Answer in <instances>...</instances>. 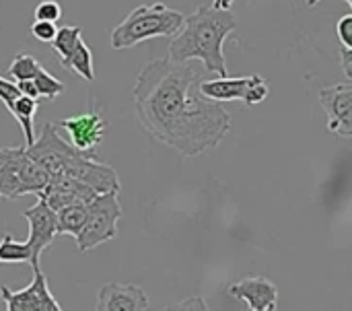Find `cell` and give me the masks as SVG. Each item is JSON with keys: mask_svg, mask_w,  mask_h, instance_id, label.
<instances>
[{"mask_svg": "<svg viewBox=\"0 0 352 311\" xmlns=\"http://www.w3.org/2000/svg\"><path fill=\"white\" fill-rule=\"evenodd\" d=\"M25 153L39 167H43L52 178L64 175L66 167L80 155L70 142H66L60 136L56 124H52V122L43 124L39 138H35V142L31 147H25Z\"/></svg>", "mask_w": 352, "mask_h": 311, "instance_id": "cell-5", "label": "cell"}, {"mask_svg": "<svg viewBox=\"0 0 352 311\" xmlns=\"http://www.w3.org/2000/svg\"><path fill=\"white\" fill-rule=\"evenodd\" d=\"M161 311H210L202 297H188L179 303H171Z\"/></svg>", "mask_w": 352, "mask_h": 311, "instance_id": "cell-27", "label": "cell"}, {"mask_svg": "<svg viewBox=\"0 0 352 311\" xmlns=\"http://www.w3.org/2000/svg\"><path fill=\"white\" fill-rule=\"evenodd\" d=\"M344 74L349 76V81H352V62H351V64H346V66H344Z\"/></svg>", "mask_w": 352, "mask_h": 311, "instance_id": "cell-32", "label": "cell"}, {"mask_svg": "<svg viewBox=\"0 0 352 311\" xmlns=\"http://www.w3.org/2000/svg\"><path fill=\"white\" fill-rule=\"evenodd\" d=\"M64 68L72 70L74 74H78L80 78H85L87 83L95 81V66H93V54L89 50V45L80 39V43L76 45V50L72 52V56L62 64Z\"/></svg>", "mask_w": 352, "mask_h": 311, "instance_id": "cell-18", "label": "cell"}, {"mask_svg": "<svg viewBox=\"0 0 352 311\" xmlns=\"http://www.w3.org/2000/svg\"><path fill=\"white\" fill-rule=\"evenodd\" d=\"M87 223L82 231L74 237L78 252H91L101 244H107L118 237V221L122 217V206L118 200V192L99 194L89 206Z\"/></svg>", "mask_w": 352, "mask_h": 311, "instance_id": "cell-4", "label": "cell"}, {"mask_svg": "<svg viewBox=\"0 0 352 311\" xmlns=\"http://www.w3.org/2000/svg\"><path fill=\"white\" fill-rule=\"evenodd\" d=\"M318 2H320V0H307V6H316Z\"/></svg>", "mask_w": 352, "mask_h": 311, "instance_id": "cell-33", "label": "cell"}, {"mask_svg": "<svg viewBox=\"0 0 352 311\" xmlns=\"http://www.w3.org/2000/svg\"><path fill=\"white\" fill-rule=\"evenodd\" d=\"M19 85V91H21V95H25V97H31V99H41L39 97V93H37V87H35V83L33 81H23V83H16Z\"/></svg>", "mask_w": 352, "mask_h": 311, "instance_id": "cell-29", "label": "cell"}, {"mask_svg": "<svg viewBox=\"0 0 352 311\" xmlns=\"http://www.w3.org/2000/svg\"><path fill=\"white\" fill-rule=\"evenodd\" d=\"M148 297L138 285L107 283L99 289L95 311H146Z\"/></svg>", "mask_w": 352, "mask_h": 311, "instance_id": "cell-12", "label": "cell"}, {"mask_svg": "<svg viewBox=\"0 0 352 311\" xmlns=\"http://www.w3.org/2000/svg\"><path fill=\"white\" fill-rule=\"evenodd\" d=\"M19 97H21L19 85L16 83H10L4 76H0V101H2V105L10 111L14 107V103H16Z\"/></svg>", "mask_w": 352, "mask_h": 311, "instance_id": "cell-25", "label": "cell"}, {"mask_svg": "<svg viewBox=\"0 0 352 311\" xmlns=\"http://www.w3.org/2000/svg\"><path fill=\"white\" fill-rule=\"evenodd\" d=\"M266 97H268V85H266V81H264L260 74H256V81H254L252 87L248 89V93H245V97H243V103H245V105H258V103H262Z\"/></svg>", "mask_w": 352, "mask_h": 311, "instance_id": "cell-24", "label": "cell"}, {"mask_svg": "<svg viewBox=\"0 0 352 311\" xmlns=\"http://www.w3.org/2000/svg\"><path fill=\"white\" fill-rule=\"evenodd\" d=\"M229 295L237 301L248 303L250 311L276 310L278 289L266 277H250L229 287Z\"/></svg>", "mask_w": 352, "mask_h": 311, "instance_id": "cell-13", "label": "cell"}, {"mask_svg": "<svg viewBox=\"0 0 352 311\" xmlns=\"http://www.w3.org/2000/svg\"><path fill=\"white\" fill-rule=\"evenodd\" d=\"M346 2H349V4H351V8H352V0H346Z\"/></svg>", "mask_w": 352, "mask_h": 311, "instance_id": "cell-34", "label": "cell"}, {"mask_svg": "<svg viewBox=\"0 0 352 311\" xmlns=\"http://www.w3.org/2000/svg\"><path fill=\"white\" fill-rule=\"evenodd\" d=\"M231 4L233 0H214V8H221V10H231Z\"/></svg>", "mask_w": 352, "mask_h": 311, "instance_id": "cell-31", "label": "cell"}, {"mask_svg": "<svg viewBox=\"0 0 352 311\" xmlns=\"http://www.w3.org/2000/svg\"><path fill=\"white\" fill-rule=\"evenodd\" d=\"M19 180H21V196H25V194L39 196L45 190V186L50 184L52 175L43 167H39L33 159H29L25 153L21 167H19Z\"/></svg>", "mask_w": 352, "mask_h": 311, "instance_id": "cell-15", "label": "cell"}, {"mask_svg": "<svg viewBox=\"0 0 352 311\" xmlns=\"http://www.w3.org/2000/svg\"><path fill=\"white\" fill-rule=\"evenodd\" d=\"M186 14L165 6L163 2L140 4L111 29V47L128 50L153 37H171L184 27Z\"/></svg>", "mask_w": 352, "mask_h": 311, "instance_id": "cell-3", "label": "cell"}, {"mask_svg": "<svg viewBox=\"0 0 352 311\" xmlns=\"http://www.w3.org/2000/svg\"><path fill=\"white\" fill-rule=\"evenodd\" d=\"M33 17H35V21H50V23H56V21L62 17V6H60L56 0H41V2L35 6Z\"/></svg>", "mask_w": 352, "mask_h": 311, "instance_id": "cell-23", "label": "cell"}, {"mask_svg": "<svg viewBox=\"0 0 352 311\" xmlns=\"http://www.w3.org/2000/svg\"><path fill=\"white\" fill-rule=\"evenodd\" d=\"M89 204H70V206H64L62 211L56 213V223H58V233H66V235H72L76 237L85 223H87V208Z\"/></svg>", "mask_w": 352, "mask_h": 311, "instance_id": "cell-17", "label": "cell"}, {"mask_svg": "<svg viewBox=\"0 0 352 311\" xmlns=\"http://www.w3.org/2000/svg\"><path fill=\"white\" fill-rule=\"evenodd\" d=\"M338 39L344 50H352V14H344L336 25Z\"/></svg>", "mask_w": 352, "mask_h": 311, "instance_id": "cell-28", "label": "cell"}, {"mask_svg": "<svg viewBox=\"0 0 352 311\" xmlns=\"http://www.w3.org/2000/svg\"><path fill=\"white\" fill-rule=\"evenodd\" d=\"M37 105H39V99H31V97H25L21 95L14 103V107L10 109L12 118L21 124L23 128V136H25V147H31L35 142V128H33V122H35V114H37Z\"/></svg>", "mask_w": 352, "mask_h": 311, "instance_id": "cell-16", "label": "cell"}, {"mask_svg": "<svg viewBox=\"0 0 352 311\" xmlns=\"http://www.w3.org/2000/svg\"><path fill=\"white\" fill-rule=\"evenodd\" d=\"M58 33V27L56 23H50V21H33L31 25V35L39 41H45V43H52L54 37Z\"/></svg>", "mask_w": 352, "mask_h": 311, "instance_id": "cell-26", "label": "cell"}, {"mask_svg": "<svg viewBox=\"0 0 352 311\" xmlns=\"http://www.w3.org/2000/svg\"><path fill=\"white\" fill-rule=\"evenodd\" d=\"M340 62H342V68L346 66V64H351L352 62V50H340Z\"/></svg>", "mask_w": 352, "mask_h": 311, "instance_id": "cell-30", "label": "cell"}, {"mask_svg": "<svg viewBox=\"0 0 352 311\" xmlns=\"http://www.w3.org/2000/svg\"><path fill=\"white\" fill-rule=\"evenodd\" d=\"M33 83H35V87H37V93H39V97H43V99H56L58 95H62L64 93V83L60 81V78H56L54 74H50L45 68H41V72L33 78Z\"/></svg>", "mask_w": 352, "mask_h": 311, "instance_id": "cell-22", "label": "cell"}, {"mask_svg": "<svg viewBox=\"0 0 352 311\" xmlns=\"http://www.w3.org/2000/svg\"><path fill=\"white\" fill-rule=\"evenodd\" d=\"M268 311H276V310H268Z\"/></svg>", "mask_w": 352, "mask_h": 311, "instance_id": "cell-35", "label": "cell"}, {"mask_svg": "<svg viewBox=\"0 0 352 311\" xmlns=\"http://www.w3.org/2000/svg\"><path fill=\"white\" fill-rule=\"evenodd\" d=\"M80 39H82V29L76 27V25H66V27H60L58 29L52 45H54V52L60 56V62L62 64L72 56V52L80 43Z\"/></svg>", "mask_w": 352, "mask_h": 311, "instance_id": "cell-19", "label": "cell"}, {"mask_svg": "<svg viewBox=\"0 0 352 311\" xmlns=\"http://www.w3.org/2000/svg\"><path fill=\"white\" fill-rule=\"evenodd\" d=\"M25 221L29 223V237L27 246L31 250V268L39 266L41 254L52 246L54 237L58 235V223H56V213L39 198L31 208L23 213Z\"/></svg>", "mask_w": 352, "mask_h": 311, "instance_id": "cell-8", "label": "cell"}, {"mask_svg": "<svg viewBox=\"0 0 352 311\" xmlns=\"http://www.w3.org/2000/svg\"><path fill=\"white\" fill-rule=\"evenodd\" d=\"M97 196L99 194L89 186H85L82 182L66 175H58L50 180V184L37 198H41L54 213H58L70 204H91Z\"/></svg>", "mask_w": 352, "mask_h": 311, "instance_id": "cell-11", "label": "cell"}, {"mask_svg": "<svg viewBox=\"0 0 352 311\" xmlns=\"http://www.w3.org/2000/svg\"><path fill=\"white\" fill-rule=\"evenodd\" d=\"M237 29V19L231 10L214 6H198L186 14L184 27L173 35L167 58L177 64L200 60L206 72L227 76V60L223 54L225 39Z\"/></svg>", "mask_w": 352, "mask_h": 311, "instance_id": "cell-2", "label": "cell"}, {"mask_svg": "<svg viewBox=\"0 0 352 311\" xmlns=\"http://www.w3.org/2000/svg\"><path fill=\"white\" fill-rule=\"evenodd\" d=\"M56 128L64 130L70 138V144L87 155V157H93L95 159V153H97V147L101 144L103 136H105V120L103 116L99 114L97 105L91 101L89 103V109L85 114H76L72 118H64L56 124Z\"/></svg>", "mask_w": 352, "mask_h": 311, "instance_id": "cell-6", "label": "cell"}, {"mask_svg": "<svg viewBox=\"0 0 352 311\" xmlns=\"http://www.w3.org/2000/svg\"><path fill=\"white\" fill-rule=\"evenodd\" d=\"M202 81V72L188 62L157 58L140 68L132 89L144 132L182 157L217 149L231 130L229 111L200 93Z\"/></svg>", "mask_w": 352, "mask_h": 311, "instance_id": "cell-1", "label": "cell"}, {"mask_svg": "<svg viewBox=\"0 0 352 311\" xmlns=\"http://www.w3.org/2000/svg\"><path fill=\"white\" fill-rule=\"evenodd\" d=\"M256 81V74L252 76H239V78H229V76H219L212 81H202L200 85V93L210 99V101H237L245 97L248 89L252 87V83Z\"/></svg>", "mask_w": 352, "mask_h": 311, "instance_id": "cell-14", "label": "cell"}, {"mask_svg": "<svg viewBox=\"0 0 352 311\" xmlns=\"http://www.w3.org/2000/svg\"><path fill=\"white\" fill-rule=\"evenodd\" d=\"M64 175L82 182L85 186H89L97 194L120 192V180H118L116 169L105 165V163L95 161L93 157H87L82 153L66 167Z\"/></svg>", "mask_w": 352, "mask_h": 311, "instance_id": "cell-10", "label": "cell"}, {"mask_svg": "<svg viewBox=\"0 0 352 311\" xmlns=\"http://www.w3.org/2000/svg\"><path fill=\"white\" fill-rule=\"evenodd\" d=\"M0 262H31V250L27 242H16L12 239V235L6 233L0 242Z\"/></svg>", "mask_w": 352, "mask_h": 311, "instance_id": "cell-21", "label": "cell"}, {"mask_svg": "<svg viewBox=\"0 0 352 311\" xmlns=\"http://www.w3.org/2000/svg\"><path fill=\"white\" fill-rule=\"evenodd\" d=\"M320 103L328 114V130L352 138V81L322 89Z\"/></svg>", "mask_w": 352, "mask_h": 311, "instance_id": "cell-9", "label": "cell"}, {"mask_svg": "<svg viewBox=\"0 0 352 311\" xmlns=\"http://www.w3.org/2000/svg\"><path fill=\"white\" fill-rule=\"evenodd\" d=\"M41 68H43L41 62L37 58H33L31 54H19L8 66V76L14 78L16 83L33 81L41 72Z\"/></svg>", "mask_w": 352, "mask_h": 311, "instance_id": "cell-20", "label": "cell"}, {"mask_svg": "<svg viewBox=\"0 0 352 311\" xmlns=\"http://www.w3.org/2000/svg\"><path fill=\"white\" fill-rule=\"evenodd\" d=\"M0 299L6 311H62L39 266L33 268V281L25 289L10 291L8 287H0Z\"/></svg>", "mask_w": 352, "mask_h": 311, "instance_id": "cell-7", "label": "cell"}]
</instances>
